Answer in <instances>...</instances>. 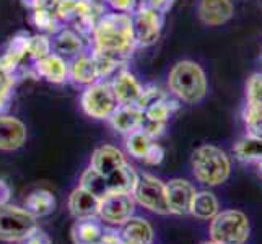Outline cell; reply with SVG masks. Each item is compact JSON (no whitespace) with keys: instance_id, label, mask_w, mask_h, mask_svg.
<instances>
[{"instance_id":"cell-16","label":"cell","mask_w":262,"mask_h":244,"mask_svg":"<svg viewBox=\"0 0 262 244\" xmlns=\"http://www.w3.org/2000/svg\"><path fill=\"white\" fill-rule=\"evenodd\" d=\"M26 142L25 124L15 116L0 114V150L15 151L21 148Z\"/></svg>"},{"instance_id":"cell-4","label":"cell","mask_w":262,"mask_h":244,"mask_svg":"<svg viewBox=\"0 0 262 244\" xmlns=\"http://www.w3.org/2000/svg\"><path fill=\"white\" fill-rule=\"evenodd\" d=\"M209 234L215 244H246L251 234V223L241 210H220L210 220Z\"/></svg>"},{"instance_id":"cell-29","label":"cell","mask_w":262,"mask_h":244,"mask_svg":"<svg viewBox=\"0 0 262 244\" xmlns=\"http://www.w3.org/2000/svg\"><path fill=\"white\" fill-rule=\"evenodd\" d=\"M153 142H157V140L150 139L145 132H142L139 129L129 135H125V150H127V153L132 158L142 160L145 157V153L148 151V148L151 147Z\"/></svg>"},{"instance_id":"cell-19","label":"cell","mask_w":262,"mask_h":244,"mask_svg":"<svg viewBox=\"0 0 262 244\" xmlns=\"http://www.w3.org/2000/svg\"><path fill=\"white\" fill-rule=\"evenodd\" d=\"M99 202L101 198L78 186L69 197V212L75 220L93 218L99 213Z\"/></svg>"},{"instance_id":"cell-15","label":"cell","mask_w":262,"mask_h":244,"mask_svg":"<svg viewBox=\"0 0 262 244\" xmlns=\"http://www.w3.org/2000/svg\"><path fill=\"white\" fill-rule=\"evenodd\" d=\"M197 15L207 26H220L233 18L234 5L231 0H201L197 5Z\"/></svg>"},{"instance_id":"cell-33","label":"cell","mask_w":262,"mask_h":244,"mask_svg":"<svg viewBox=\"0 0 262 244\" xmlns=\"http://www.w3.org/2000/svg\"><path fill=\"white\" fill-rule=\"evenodd\" d=\"M166 122H157V121H150V119H147L145 116H143V122H142V125H140V130L142 132H145L150 139H153V140H157V139H160L161 135L165 134V130H166Z\"/></svg>"},{"instance_id":"cell-23","label":"cell","mask_w":262,"mask_h":244,"mask_svg":"<svg viewBox=\"0 0 262 244\" xmlns=\"http://www.w3.org/2000/svg\"><path fill=\"white\" fill-rule=\"evenodd\" d=\"M233 155L241 163H259L262 160V137L246 134L233 145Z\"/></svg>"},{"instance_id":"cell-21","label":"cell","mask_w":262,"mask_h":244,"mask_svg":"<svg viewBox=\"0 0 262 244\" xmlns=\"http://www.w3.org/2000/svg\"><path fill=\"white\" fill-rule=\"evenodd\" d=\"M23 207L36 218H42V216H49L56 210L57 201L52 192L46 191V189H38V191H33L26 197Z\"/></svg>"},{"instance_id":"cell-32","label":"cell","mask_w":262,"mask_h":244,"mask_svg":"<svg viewBox=\"0 0 262 244\" xmlns=\"http://www.w3.org/2000/svg\"><path fill=\"white\" fill-rule=\"evenodd\" d=\"M246 104L262 107V74H254L246 83Z\"/></svg>"},{"instance_id":"cell-18","label":"cell","mask_w":262,"mask_h":244,"mask_svg":"<svg viewBox=\"0 0 262 244\" xmlns=\"http://www.w3.org/2000/svg\"><path fill=\"white\" fill-rule=\"evenodd\" d=\"M107 121L116 132L129 135L140 129L143 122V111L135 104H119Z\"/></svg>"},{"instance_id":"cell-12","label":"cell","mask_w":262,"mask_h":244,"mask_svg":"<svg viewBox=\"0 0 262 244\" xmlns=\"http://www.w3.org/2000/svg\"><path fill=\"white\" fill-rule=\"evenodd\" d=\"M110 86L116 96L117 104H135L143 88V85L137 80V77L125 67L119 69L113 75Z\"/></svg>"},{"instance_id":"cell-5","label":"cell","mask_w":262,"mask_h":244,"mask_svg":"<svg viewBox=\"0 0 262 244\" xmlns=\"http://www.w3.org/2000/svg\"><path fill=\"white\" fill-rule=\"evenodd\" d=\"M39 228L38 218L25 207L12 204L0 205V241L18 244Z\"/></svg>"},{"instance_id":"cell-8","label":"cell","mask_w":262,"mask_h":244,"mask_svg":"<svg viewBox=\"0 0 262 244\" xmlns=\"http://www.w3.org/2000/svg\"><path fill=\"white\" fill-rule=\"evenodd\" d=\"M80 104L86 116L93 119H104L107 121L110 116L119 104L116 101V96L110 86V81L99 80L96 83L85 86L82 96H80Z\"/></svg>"},{"instance_id":"cell-35","label":"cell","mask_w":262,"mask_h":244,"mask_svg":"<svg viewBox=\"0 0 262 244\" xmlns=\"http://www.w3.org/2000/svg\"><path fill=\"white\" fill-rule=\"evenodd\" d=\"M107 7L111 12L117 13H132L139 5V0H107Z\"/></svg>"},{"instance_id":"cell-9","label":"cell","mask_w":262,"mask_h":244,"mask_svg":"<svg viewBox=\"0 0 262 244\" xmlns=\"http://www.w3.org/2000/svg\"><path fill=\"white\" fill-rule=\"evenodd\" d=\"M135 212V201L132 192H110L99 202L98 218L101 221L121 227L130 220Z\"/></svg>"},{"instance_id":"cell-31","label":"cell","mask_w":262,"mask_h":244,"mask_svg":"<svg viewBox=\"0 0 262 244\" xmlns=\"http://www.w3.org/2000/svg\"><path fill=\"white\" fill-rule=\"evenodd\" d=\"M168 95H169L168 92H163V90L155 86V85H147V86L142 88V93H140L137 101H135V106L140 107V109L143 111V109H147L150 104L160 101L161 98H165Z\"/></svg>"},{"instance_id":"cell-30","label":"cell","mask_w":262,"mask_h":244,"mask_svg":"<svg viewBox=\"0 0 262 244\" xmlns=\"http://www.w3.org/2000/svg\"><path fill=\"white\" fill-rule=\"evenodd\" d=\"M16 85L15 74H4L0 72V114H4L12 103L13 90Z\"/></svg>"},{"instance_id":"cell-6","label":"cell","mask_w":262,"mask_h":244,"mask_svg":"<svg viewBox=\"0 0 262 244\" xmlns=\"http://www.w3.org/2000/svg\"><path fill=\"white\" fill-rule=\"evenodd\" d=\"M132 197L135 204L142 205L157 215H169L166 202V186L157 176L142 173L137 176L132 189Z\"/></svg>"},{"instance_id":"cell-38","label":"cell","mask_w":262,"mask_h":244,"mask_svg":"<svg viewBox=\"0 0 262 244\" xmlns=\"http://www.w3.org/2000/svg\"><path fill=\"white\" fill-rule=\"evenodd\" d=\"M10 198H12V189H10V186H8L4 179H0V205L10 204Z\"/></svg>"},{"instance_id":"cell-34","label":"cell","mask_w":262,"mask_h":244,"mask_svg":"<svg viewBox=\"0 0 262 244\" xmlns=\"http://www.w3.org/2000/svg\"><path fill=\"white\" fill-rule=\"evenodd\" d=\"M165 158V148L160 145V143L153 142L151 147L148 148V151L145 153V157L142 158V161L148 166H158Z\"/></svg>"},{"instance_id":"cell-7","label":"cell","mask_w":262,"mask_h":244,"mask_svg":"<svg viewBox=\"0 0 262 244\" xmlns=\"http://www.w3.org/2000/svg\"><path fill=\"white\" fill-rule=\"evenodd\" d=\"M130 18L134 41L137 46L147 48L158 41L165 23V13H161L160 10H155V8L145 4H139L137 8L130 13Z\"/></svg>"},{"instance_id":"cell-13","label":"cell","mask_w":262,"mask_h":244,"mask_svg":"<svg viewBox=\"0 0 262 244\" xmlns=\"http://www.w3.org/2000/svg\"><path fill=\"white\" fill-rule=\"evenodd\" d=\"M69 80L80 86H90L101 80L93 54L90 49L69 60Z\"/></svg>"},{"instance_id":"cell-2","label":"cell","mask_w":262,"mask_h":244,"mask_svg":"<svg viewBox=\"0 0 262 244\" xmlns=\"http://www.w3.org/2000/svg\"><path fill=\"white\" fill-rule=\"evenodd\" d=\"M168 90V93L179 103L197 104L209 92V81H207L204 69L197 62L179 60L169 70Z\"/></svg>"},{"instance_id":"cell-26","label":"cell","mask_w":262,"mask_h":244,"mask_svg":"<svg viewBox=\"0 0 262 244\" xmlns=\"http://www.w3.org/2000/svg\"><path fill=\"white\" fill-rule=\"evenodd\" d=\"M179 107V101L174 98H171L169 95L161 98L160 101L150 104L147 109H143V116L150 121H157V122H166L169 121V117L173 116Z\"/></svg>"},{"instance_id":"cell-11","label":"cell","mask_w":262,"mask_h":244,"mask_svg":"<svg viewBox=\"0 0 262 244\" xmlns=\"http://www.w3.org/2000/svg\"><path fill=\"white\" fill-rule=\"evenodd\" d=\"M51 42H52V52L64 57L67 62L90 49V42L83 36H80L74 28L66 25L57 33H54L51 36Z\"/></svg>"},{"instance_id":"cell-37","label":"cell","mask_w":262,"mask_h":244,"mask_svg":"<svg viewBox=\"0 0 262 244\" xmlns=\"http://www.w3.org/2000/svg\"><path fill=\"white\" fill-rule=\"evenodd\" d=\"M143 4L151 7V8H155V10H160L161 13H166L169 8L173 7L174 0H145Z\"/></svg>"},{"instance_id":"cell-14","label":"cell","mask_w":262,"mask_h":244,"mask_svg":"<svg viewBox=\"0 0 262 244\" xmlns=\"http://www.w3.org/2000/svg\"><path fill=\"white\" fill-rule=\"evenodd\" d=\"M33 74L49 83H66L69 80V62L64 57L51 52L46 57L33 62Z\"/></svg>"},{"instance_id":"cell-10","label":"cell","mask_w":262,"mask_h":244,"mask_svg":"<svg viewBox=\"0 0 262 244\" xmlns=\"http://www.w3.org/2000/svg\"><path fill=\"white\" fill-rule=\"evenodd\" d=\"M165 186H166V202H168L169 213L178 216L191 215V207L197 194L195 186L191 181L183 178L169 179L168 183H165Z\"/></svg>"},{"instance_id":"cell-28","label":"cell","mask_w":262,"mask_h":244,"mask_svg":"<svg viewBox=\"0 0 262 244\" xmlns=\"http://www.w3.org/2000/svg\"><path fill=\"white\" fill-rule=\"evenodd\" d=\"M78 186L85 189V191L92 192L93 195L103 198L106 194H110V187H107L106 179L98 173V171L88 168L83 171V174L80 176V183Z\"/></svg>"},{"instance_id":"cell-17","label":"cell","mask_w":262,"mask_h":244,"mask_svg":"<svg viewBox=\"0 0 262 244\" xmlns=\"http://www.w3.org/2000/svg\"><path fill=\"white\" fill-rule=\"evenodd\" d=\"M125 163H129V161L119 148H116L113 145H101L93 151L92 160H90V168L98 171V173L106 179L107 176H111L114 171L124 166Z\"/></svg>"},{"instance_id":"cell-22","label":"cell","mask_w":262,"mask_h":244,"mask_svg":"<svg viewBox=\"0 0 262 244\" xmlns=\"http://www.w3.org/2000/svg\"><path fill=\"white\" fill-rule=\"evenodd\" d=\"M119 234L122 239L137 241L143 244H153V239H155L151 225L145 218H139V216H132L130 220L121 225Z\"/></svg>"},{"instance_id":"cell-39","label":"cell","mask_w":262,"mask_h":244,"mask_svg":"<svg viewBox=\"0 0 262 244\" xmlns=\"http://www.w3.org/2000/svg\"><path fill=\"white\" fill-rule=\"evenodd\" d=\"M121 244H143V242H137V241H129V239H122V238H121Z\"/></svg>"},{"instance_id":"cell-24","label":"cell","mask_w":262,"mask_h":244,"mask_svg":"<svg viewBox=\"0 0 262 244\" xmlns=\"http://www.w3.org/2000/svg\"><path fill=\"white\" fill-rule=\"evenodd\" d=\"M220 212V202L212 191H197L191 207V215L197 220L210 221Z\"/></svg>"},{"instance_id":"cell-1","label":"cell","mask_w":262,"mask_h":244,"mask_svg":"<svg viewBox=\"0 0 262 244\" xmlns=\"http://www.w3.org/2000/svg\"><path fill=\"white\" fill-rule=\"evenodd\" d=\"M137 44L134 41L130 13L106 12L95 25L90 49L99 51L127 64Z\"/></svg>"},{"instance_id":"cell-20","label":"cell","mask_w":262,"mask_h":244,"mask_svg":"<svg viewBox=\"0 0 262 244\" xmlns=\"http://www.w3.org/2000/svg\"><path fill=\"white\" fill-rule=\"evenodd\" d=\"M104 227L98 216L93 218H82L74 223L70 230V236L74 244H96L101 238Z\"/></svg>"},{"instance_id":"cell-25","label":"cell","mask_w":262,"mask_h":244,"mask_svg":"<svg viewBox=\"0 0 262 244\" xmlns=\"http://www.w3.org/2000/svg\"><path fill=\"white\" fill-rule=\"evenodd\" d=\"M31 23L38 28L39 33L52 36L54 33H57L64 23H62L54 8H36V10H31Z\"/></svg>"},{"instance_id":"cell-40","label":"cell","mask_w":262,"mask_h":244,"mask_svg":"<svg viewBox=\"0 0 262 244\" xmlns=\"http://www.w3.org/2000/svg\"><path fill=\"white\" fill-rule=\"evenodd\" d=\"M257 168H259V173L262 174V160H260V161L257 163Z\"/></svg>"},{"instance_id":"cell-3","label":"cell","mask_w":262,"mask_h":244,"mask_svg":"<svg viewBox=\"0 0 262 244\" xmlns=\"http://www.w3.org/2000/svg\"><path fill=\"white\" fill-rule=\"evenodd\" d=\"M192 174L199 184L216 187L227 183L231 174V158L215 145H202L194 150L191 158Z\"/></svg>"},{"instance_id":"cell-27","label":"cell","mask_w":262,"mask_h":244,"mask_svg":"<svg viewBox=\"0 0 262 244\" xmlns=\"http://www.w3.org/2000/svg\"><path fill=\"white\" fill-rule=\"evenodd\" d=\"M52 52V42H51V36L48 34H28V39H26V57L31 62H36L42 57H46L48 54Z\"/></svg>"},{"instance_id":"cell-41","label":"cell","mask_w":262,"mask_h":244,"mask_svg":"<svg viewBox=\"0 0 262 244\" xmlns=\"http://www.w3.org/2000/svg\"><path fill=\"white\" fill-rule=\"evenodd\" d=\"M103 2H107V0H103Z\"/></svg>"},{"instance_id":"cell-36","label":"cell","mask_w":262,"mask_h":244,"mask_svg":"<svg viewBox=\"0 0 262 244\" xmlns=\"http://www.w3.org/2000/svg\"><path fill=\"white\" fill-rule=\"evenodd\" d=\"M18 244H52V241L48 236L46 231H42L41 228H38L33 234H30L28 238H25L23 241H20Z\"/></svg>"}]
</instances>
